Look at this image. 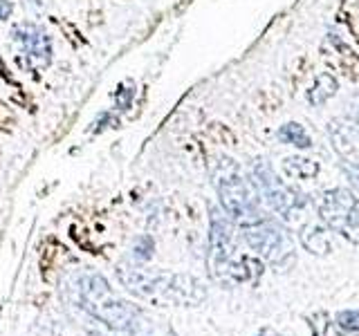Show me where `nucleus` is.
Instances as JSON below:
<instances>
[{"label": "nucleus", "instance_id": "f257e3e1", "mask_svg": "<svg viewBox=\"0 0 359 336\" xmlns=\"http://www.w3.org/2000/svg\"><path fill=\"white\" fill-rule=\"evenodd\" d=\"M117 276L122 285L133 291L135 296L151 301L155 305H180V307H191L202 303L207 296L205 285L186 273H164V271H148L142 267H122L117 269Z\"/></svg>", "mask_w": 359, "mask_h": 336}, {"label": "nucleus", "instance_id": "f03ea898", "mask_svg": "<svg viewBox=\"0 0 359 336\" xmlns=\"http://www.w3.org/2000/svg\"><path fill=\"white\" fill-rule=\"evenodd\" d=\"M214 184L221 195L223 209L236 222L245 224V227L261 222V207H258L261 193L252 179L245 177V173L234 159H218V164L214 166Z\"/></svg>", "mask_w": 359, "mask_h": 336}, {"label": "nucleus", "instance_id": "7ed1b4c3", "mask_svg": "<svg viewBox=\"0 0 359 336\" xmlns=\"http://www.w3.org/2000/svg\"><path fill=\"white\" fill-rule=\"evenodd\" d=\"M74 291L79 305L86 312L93 314L95 319L104 321L108 328L124 330L139 317V310L135 305L113 296L111 285H108L104 276H99V273H83V276H79Z\"/></svg>", "mask_w": 359, "mask_h": 336}, {"label": "nucleus", "instance_id": "20e7f679", "mask_svg": "<svg viewBox=\"0 0 359 336\" xmlns=\"http://www.w3.org/2000/svg\"><path fill=\"white\" fill-rule=\"evenodd\" d=\"M319 218L339 236L359 244V198L348 189L326 191L317 205Z\"/></svg>", "mask_w": 359, "mask_h": 336}, {"label": "nucleus", "instance_id": "39448f33", "mask_svg": "<svg viewBox=\"0 0 359 336\" xmlns=\"http://www.w3.org/2000/svg\"><path fill=\"white\" fill-rule=\"evenodd\" d=\"M245 240L254 251L274 264H285L294 258V242L274 222H256L245 227Z\"/></svg>", "mask_w": 359, "mask_h": 336}, {"label": "nucleus", "instance_id": "423d86ee", "mask_svg": "<svg viewBox=\"0 0 359 336\" xmlns=\"http://www.w3.org/2000/svg\"><path fill=\"white\" fill-rule=\"evenodd\" d=\"M254 184H256L258 193H261V198H265V202L278 213V216L290 218L294 211L303 207L301 195H298L296 191H292L287 184H283L274 173V168L263 159H258L254 164Z\"/></svg>", "mask_w": 359, "mask_h": 336}, {"label": "nucleus", "instance_id": "0eeeda50", "mask_svg": "<svg viewBox=\"0 0 359 336\" xmlns=\"http://www.w3.org/2000/svg\"><path fill=\"white\" fill-rule=\"evenodd\" d=\"M328 132H330L333 148L342 159V168L346 170L348 179L353 182V186L359 191V132L355 128V121L335 119Z\"/></svg>", "mask_w": 359, "mask_h": 336}, {"label": "nucleus", "instance_id": "6e6552de", "mask_svg": "<svg viewBox=\"0 0 359 336\" xmlns=\"http://www.w3.org/2000/svg\"><path fill=\"white\" fill-rule=\"evenodd\" d=\"M212 231H209V256H212V267L216 276H221V271H227L229 258L234 251V231L221 213L212 211Z\"/></svg>", "mask_w": 359, "mask_h": 336}, {"label": "nucleus", "instance_id": "1a4fd4ad", "mask_svg": "<svg viewBox=\"0 0 359 336\" xmlns=\"http://www.w3.org/2000/svg\"><path fill=\"white\" fill-rule=\"evenodd\" d=\"M321 54L326 63L342 72L346 79L359 81V54L355 49L335 34H328L321 43Z\"/></svg>", "mask_w": 359, "mask_h": 336}, {"label": "nucleus", "instance_id": "9d476101", "mask_svg": "<svg viewBox=\"0 0 359 336\" xmlns=\"http://www.w3.org/2000/svg\"><path fill=\"white\" fill-rule=\"evenodd\" d=\"M14 38L23 45V49L29 56L41 61L43 65L49 63L52 43H49V38H47V34L43 32V29H38L32 23H21V25H16V29H14Z\"/></svg>", "mask_w": 359, "mask_h": 336}, {"label": "nucleus", "instance_id": "9b49d317", "mask_svg": "<svg viewBox=\"0 0 359 336\" xmlns=\"http://www.w3.org/2000/svg\"><path fill=\"white\" fill-rule=\"evenodd\" d=\"M281 170L283 175L290 179H312L319 175V161L310 157H301V155H290L283 159Z\"/></svg>", "mask_w": 359, "mask_h": 336}, {"label": "nucleus", "instance_id": "f8f14e48", "mask_svg": "<svg viewBox=\"0 0 359 336\" xmlns=\"http://www.w3.org/2000/svg\"><path fill=\"white\" fill-rule=\"evenodd\" d=\"M337 77L330 72H321L314 79L312 88L308 90V101H310V106H324L337 95Z\"/></svg>", "mask_w": 359, "mask_h": 336}, {"label": "nucleus", "instance_id": "ddd939ff", "mask_svg": "<svg viewBox=\"0 0 359 336\" xmlns=\"http://www.w3.org/2000/svg\"><path fill=\"white\" fill-rule=\"evenodd\" d=\"M278 139L283 141L287 146H294V148H310L312 146V139L308 135V130L296 124V121H287L281 128H278Z\"/></svg>", "mask_w": 359, "mask_h": 336}, {"label": "nucleus", "instance_id": "4468645a", "mask_svg": "<svg viewBox=\"0 0 359 336\" xmlns=\"http://www.w3.org/2000/svg\"><path fill=\"white\" fill-rule=\"evenodd\" d=\"M301 242H303V247L310 253H321V256H324V253L330 251V242H328L324 229H319L317 224H310V227L303 229Z\"/></svg>", "mask_w": 359, "mask_h": 336}, {"label": "nucleus", "instance_id": "2eb2a0df", "mask_svg": "<svg viewBox=\"0 0 359 336\" xmlns=\"http://www.w3.org/2000/svg\"><path fill=\"white\" fill-rule=\"evenodd\" d=\"M131 336H175V332L168 325L151 321V319H135L131 323Z\"/></svg>", "mask_w": 359, "mask_h": 336}, {"label": "nucleus", "instance_id": "dca6fc26", "mask_svg": "<svg viewBox=\"0 0 359 336\" xmlns=\"http://www.w3.org/2000/svg\"><path fill=\"white\" fill-rule=\"evenodd\" d=\"M133 97H135V83H133V81H122L119 88L115 90V106H117V110H128V108H131Z\"/></svg>", "mask_w": 359, "mask_h": 336}, {"label": "nucleus", "instance_id": "f3484780", "mask_svg": "<svg viewBox=\"0 0 359 336\" xmlns=\"http://www.w3.org/2000/svg\"><path fill=\"white\" fill-rule=\"evenodd\" d=\"M337 325L346 332H359V310H346L337 314Z\"/></svg>", "mask_w": 359, "mask_h": 336}, {"label": "nucleus", "instance_id": "a211bd4d", "mask_svg": "<svg viewBox=\"0 0 359 336\" xmlns=\"http://www.w3.org/2000/svg\"><path fill=\"white\" fill-rule=\"evenodd\" d=\"M153 256V240L148 236H142L135 242V258L137 260H148Z\"/></svg>", "mask_w": 359, "mask_h": 336}, {"label": "nucleus", "instance_id": "6ab92c4d", "mask_svg": "<svg viewBox=\"0 0 359 336\" xmlns=\"http://www.w3.org/2000/svg\"><path fill=\"white\" fill-rule=\"evenodd\" d=\"M14 124V115L12 110H9V106H5L3 101H0V128H7Z\"/></svg>", "mask_w": 359, "mask_h": 336}, {"label": "nucleus", "instance_id": "aec40b11", "mask_svg": "<svg viewBox=\"0 0 359 336\" xmlns=\"http://www.w3.org/2000/svg\"><path fill=\"white\" fill-rule=\"evenodd\" d=\"M14 14V3L12 0H0V20H7Z\"/></svg>", "mask_w": 359, "mask_h": 336}, {"label": "nucleus", "instance_id": "412c9836", "mask_svg": "<svg viewBox=\"0 0 359 336\" xmlns=\"http://www.w3.org/2000/svg\"><path fill=\"white\" fill-rule=\"evenodd\" d=\"M355 128L359 132V106H357V112H355Z\"/></svg>", "mask_w": 359, "mask_h": 336}]
</instances>
